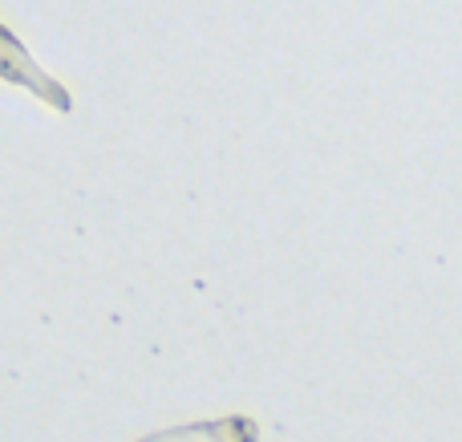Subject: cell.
Segmentation results:
<instances>
[{
	"label": "cell",
	"instance_id": "1",
	"mask_svg": "<svg viewBox=\"0 0 462 442\" xmlns=\"http://www.w3.org/2000/svg\"><path fill=\"white\" fill-rule=\"evenodd\" d=\"M0 78L13 81V86H21V89H29V94H37L41 102H49L57 114L73 110V97L57 86V78H49V73L32 61L29 49L21 45V37L8 32L5 24H0Z\"/></svg>",
	"mask_w": 462,
	"mask_h": 442
},
{
	"label": "cell",
	"instance_id": "2",
	"mask_svg": "<svg viewBox=\"0 0 462 442\" xmlns=\"http://www.w3.org/2000/svg\"><path fill=\"white\" fill-rule=\"evenodd\" d=\"M138 442H260V427L252 419H219V422H195V427L162 430V435H146Z\"/></svg>",
	"mask_w": 462,
	"mask_h": 442
}]
</instances>
